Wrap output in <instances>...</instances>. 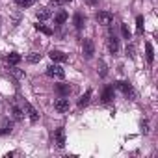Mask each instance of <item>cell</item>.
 I'll use <instances>...</instances> for the list:
<instances>
[{"label": "cell", "mask_w": 158, "mask_h": 158, "mask_svg": "<svg viewBox=\"0 0 158 158\" xmlns=\"http://www.w3.org/2000/svg\"><path fill=\"white\" fill-rule=\"evenodd\" d=\"M82 52H84V56H86L88 60H91L93 54H95V43H93L91 39H84V43H82Z\"/></svg>", "instance_id": "cell-1"}, {"label": "cell", "mask_w": 158, "mask_h": 158, "mask_svg": "<svg viewBox=\"0 0 158 158\" xmlns=\"http://www.w3.org/2000/svg\"><path fill=\"white\" fill-rule=\"evenodd\" d=\"M47 74L50 76V78H65V71L60 67V65H50V67H47Z\"/></svg>", "instance_id": "cell-2"}, {"label": "cell", "mask_w": 158, "mask_h": 158, "mask_svg": "<svg viewBox=\"0 0 158 158\" xmlns=\"http://www.w3.org/2000/svg\"><path fill=\"white\" fill-rule=\"evenodd\" d=\"M97 21H99V24H102V26H110V24L114 23V15H112L110 11H99V13H97Z\"/></svg>", "instance_id": "cell-3"}, {"label": "cell", "mask_w": 158, "mask_h": 158, "mask_svg": "<svg viewBox=\"0 0 158 158\" xmlns=\"http://www.w3.org/2000/svg\"><path fill=\"white\" fill-rule=\"evenodd\" d=\"M115 88L119 89V91H123L127 97H130V99H134V89H132V86L128 84V82H123V80H119V82H115Z\"/></svg>", "instance_id": "cell-4"}, {"label": "cell", "mask_w": 158, "mask_h": 158, "mask_svg": "<svg viewBox=\"0 0 158 158\" xmlns=\"http://www.w3.org/2000/svg\"><path fill=\"white\" fill-rule=\"evenodd\" d=\"M54 110H56V112H60V114H63V112H69V99H65V97H60V99L54 102Z\"/></svg>", "instance_id": "cell-5"}, {"label": "cell", "mask_w": 158, "mask_h": 158, "mask_svg": "<svg viewBox=\"0 0 158 158\" xmlns=\"http://www.w3.org/2000/svg\"><path fill=\"white\" fill-rule=\"evenodd\" d=\"M54 143H56V147H60V149L65 147V130H63V128H58V130L54 132Z\"/></svg>", "instance_id": "cell-6"}, {"label": "cell", "mask_w": 158, "mask_h": 158, "mask_svg": "<svg viewBox=\"0 0 158 158\" xmlns=\"http://www.w3.org/2000/svg\"><path fill=\"white\" fill-rule=\"evenodd\" d=\"M73 23H74V28H76V30H82V28L86 26V17H84L80 11H76L74 17H73Z\"/></svg>", "instance_id": "cell-7"}, {"label": "cell", "mask_w": 158, "mask_h": 158, "mask_svg": "<svg viewBox=\"0 0 158 158\" xmlns=\"http://www.w3.org/2000/svg\"><path fill=\"white\" fill-rule=\"evenodd\" d=\"M24 108H26V112H28L30 121H32V123H37V121H39V114H37V110H35L30 102H24Z\"/></svg>", "instance_id": "cell-8"}, {"label": "cell", "mask_w": 158, "mask_h": 158, "mask_svg": "<svg viewBox=\"0 0 158 158\" xmlns=\"http://www.w3.org/2000/svg\"><path fill=\"white\" fill-rule=\"evenodd\" d=\"M48 56H50L52 61H60V63H61V61H67V54H63L61 50H50Z\"/></svg>", "instance_id": "cell-9"}, {"label": "cell", "mask_w": 158, "mask_h": 158, "mask_svg": "<svg viewBox=\"0 0 158 158\" xmlns=\"http://www.w3.org/2000/svg\"><path fill=\"white\" fill-rule=\"evenodd\" d=\"M108 48H110L112 54H117V50H119V39L115 35H110L108 37Z\"/></svg>", "instance_id": "cell-10"}, {"label": "cell", "mask_w": 158, "mask_h": 158, "mask_svg": "<svg viewBox=\"0 0 158 158\" xmlns=\"http://www.w3.org/2000/svg\"><path fill=\"white\" fill-rule=\"evenodd\" d=\"M56 93H58L60 97H69V93H71L69 84H58V86H56Z\"/></svg>", "instance_id": "cell-11"}, {"label": "cell", "mask_w": 158, "mask_h": 158, "mask_svg": "<svg viewBox=\"0 0 158 158\" xmlns=\"http://www.w3.org/2000/svg\"><path fill=\"white\" fill-rule=\"evenodd\" d=\"M101 99H102V102H110V101L114 99V88H112V86H106Z\"/></svg>", "instance_id": "cell-12"}, {"label": "cell", "mask_w": 158, "mask_h": 158, "mask_svg": "<svg viewBox=\"0 0 158 158\" xmlns=\"http://www.w3.org/2000/svg\"><path fill=\"white\" fill-rule=\"evenodd\" d=\"M145 58H147L149 63H152V60H154V50H152L151 43H145Z\"/></svg>", "instance_id": "cell-13"}, {"label": "cell", "mask_w": 158, "mask_h": 158, "mask_svg": "<svg viewBox=\"0 0 158 158\" xmlns=\"http://www.w3.org/2000/svg\"><path fill=\"white\" fill-rule=\"evenodd\" d=\"M67 19H69L67 11H58V13H56V17H54V23H56V24H63Z\"/></svg>", "instance_id": "cell-14"}, {"label": "cell", "mask_w": 158, "mask_h": 158, "mask_svg": "<svg viewBox=\"0 0 158 158\" xmlns=\"http://www.w3.org/2000/svg\"><path fill=\"white\" fill-rule=\"evenodd\" d=\"M21 60H23V58H21V54H17V52H10V54H8V63H10V65H17Z\"/></svg>", "instance_id": "cell-15"}, {"label": "cell", "mask_w": 158, "mask_h": 158, "mask_svg": "<svg viewBox=\"0 0 158 158\" xmlns=\"http://www.w3.org/2000/svg\"><path fill=\"white\" fill-rule=\"evenodd\" d=\"M89 99H91V89H88L84 95H82V99L78 101V106L80 108H84V106H88V102H89Z\"/></svg>", "instance_id": "cell-16"}, {"label": "cell", "mask_w": 158, "mask_h": 158, "mask_svg": "<svg viewBox=\"0 0 158 158\" xmlns=\"http://www.w3.org/2000/svg\"><path fill=\"white\" fill-rule=\"evenodd\" d=\"M11 114H13V117H15L17 121H21V119L24 117V114H23V110H21L19 106H15V104L11 106Z\"/></svg>", "instance_id": "cell-17"}, {"label": "cell", "mask_w": 158, "mask_h": 158, "mask_svg": "<svg viewBox=\"0 0 158 158\" xmlns=\"http://www.w3.org/2000/svg\"><path fill=\"white\" fill-rule=\"evenodd\" d=\"M48 17H50V10L41 8V10L37 11V19H39V21H45V19H48Z\"/></svg>", "instance_id": "cell-18"}, {"label": "cell", "mask_w": 158, "mask_h": 158, "mask_svg": "<svg viewBox=\"0 0 158 158\" xmlns=\"http://www.w3.org/2000/svg\"><path fill=\"white\" fill-rule=\"evenodd\" d=\"M35 30H39L41 34H45V35H52V28H48V26H45V24H35Z\"/></svg>", "instance_id": "cell-19"}, {"label": "cell", "mask_w": 158, "mask_h": 158, "mask_svg": "<svg viewBox=\"0 0 158 158\" xmlns=\"http://www.w3.org/2000/svg\"><path fill=\"white\" fill-rule=\"evenodd\" d=\"M136 30H138V34L143 32V17H141V15L136 17Z\"/></svg>", "instance_id": "cell-20"}, {"label": "cell", "mask_w": 158, "mask_h": 158, "mask_svg": "<svg viewBox=\"0 0 158 158\" xmlns=\"http://www.w3.org/2000/svg\"><path fill=\"white\" fill-rule=\"evenodd\" d=\"M15 4L21 6V8H30L34 4V0H15Z\"/></svg>", "instance_id": "cell-21"}, {"label": "cell", "mask_w": 158, "mask_h": 158, "mask_svg": "<svg viewBox=\"0 0 158 158\" xmlns=\"http://www.w3.org/2000/svg\"><path fill=\"white\" fill-rule=\"evenodd\" d=\"M121 32H123V37L125 39H130V30H128L127 24H121Z\"/></svg>", "instance_id": "cell-22"}, {"label": "cell", "mask_w": 158, "mask_h": 158, "mask_svg": "<svg viewBox=\"0 0 158 158\" xmlns=\"http://www.w3.org/2000/svg\"><path fill=\"white\" fill-rule=\"evenodd\" d=\"M39 60H41V54H35V52H34V54L28 56V61H30V63H37Z\"/></svg>", "instance_id": "cell-23"}, {"label": "cell", "mask_w": 158, "mask_h": 158, "mask_svg": "<svg viewBox=\"0 0 158 158\" xmlns=\"http://www.w3.org/2000/svg\"><path fill=\"white\" fill-rule=\"evenodd\" d=\"M11 132V123L10 125H6L4 128H0V136H4V134H10Z\"/></svg>", "instance_id": "cell-24"}, {"label": "cell", "mask_w": 158, "mask_h": 158, "mask_svg": "<svg viewBox=\"0 0 158 158\" xmlns=\"http://www.w3.org/2000/svg\"><path fill=\"white\" fill-rule=\"evenodd\" d=\"M99 69H101V76H106V74H108V71H106V65H104L102 61L99 63Z\"/></svg>", "instance_id": "cell-25"}, {"label": "cell", "mask_w": 158, "mask_h": 158, "mask_svg": "<svg viewBox=\"0 0 158 158\" xmlns=\"http://www.w3.org/2000/svg\"><path fill=\"white\" fill-rule=\"evenodd\" d=\"M127 54H128L130 58L134 56V45H127Z\"/></svg>", "instance_id": "cell-26"}, {"label": "cell", "mask_w": 158, "mask_h": 158, "mask_svg": "<svg viewBox=\"0 0 158 158\" xmlns=\"http://www.w3.org/2000/svg\"><path fill=\"white\" fill-rule=\"evenodd\" d=\"M141 130H143V134H149V123L147 121L141 123Z\"/></svg>", "instance_id": "cell-27"}, {"label": "cell", "mask_w": 158, "mask_h": 158, "mask_svg": "<svg viewBox=\"0 0 158 158\" xmlns=\"http://www.w3.org/2000/svg\"><path fill=\"white\" fill-rule=\"evenodd\" d=\"M10 71H11L13 74H17V76H24V73H23V71H19V69H15V67H13V69H10Z\"/></svg>", "instance_id": "cell-28"}, {"label": "cell", "mask_w": 158, "mask_h": 158, "mask_svg": "<svg viewBox=\"0 0 158 158\" xmlns=\"http://www.w3.org/2000/svg\"><path fill=\"white\" fill-rule=\"evenodd\" d=\"M61 2H63V0H50V4H52V6H60Z\"/></svg>", "instance_id": "cell-29"}, {"label": "cell", "mask_w": 158, "mask_h": 158, "mask_svg": "<svg viewBox=\"0 0 158 158\" xmlns=\"http://www.w3.org/2000/svg\"><path fill=\"white\" fill-rule=\"evenodd\" d=\"M99 2V0H86V4H89V6H95Z\"/></svg>", "instance_id": "cell-30"}, {"label": "cell", "mask_w": 158, "mask_h": 158, "mask_svg": "<svg viewBox=\"0 0 158 158\" xmlns=\"http://www.w3.org/2000/svg\"><path fill=\"white\" fill-rule=\"evenodd\" d=\"M69 2H71V0H69Z\"/></svg>", "instance_id": "cell-31"}]
</instances>
